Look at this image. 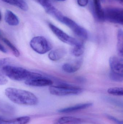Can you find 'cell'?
Listing matches in <instances>:
<instances>
[{
  "label": "cell",
  "mask_w": 123,
  "mask_h": 124,
  "mask_svg": "<svg viewBox=\"0 0 123 124\" xmlns=\"http://www.w3.org/2000/svg\"><path fill=\"white\" fill-rule=\"evenodd\" d=\"M47 13L58 20L60 22H61L64 16L62 13L53 6L45 11Z\"/></svg>",
  "instance_id": "ffe728a7"
},
{
  "label": "cell",
  "mask_w": 123,
  "mask_h": 124,
  "mask_svg": "<svg viewBox=\"0 0 123 124\" xmlns=\"http://www.w3.org/2000/svg\"><path fill=\"white\" fill-rule=\"evenodd\" d=\"M5 94L12 102L18 105L35 106L37 105L39 102L35 95L24 90L8 87L5 90Z\"/></svg>",
  "instance_id": "6da1fadb"
},
{
  "label": "cell",
  "mask_w": 123,
  "mask_h": 124,
  "mask_svg": "<svg viewBox=\"0 0 123 124\" xmlns=\"http://www.w3.org/2000/svg\"><path fill=\"white\" fill-rule=\"evenodd\" d=\"M104 20L115 24L123 25V10L117 8H108L104 9Z\"/></svg>",
  "instance_id": "5b68a950"
},
{
  "label": "cell",
  "mask_w": 123,
  "mask_h": 124,
  "mask_svg": "<svg viewBox=\"0 0 123 124\" xmlns=\"http://www.w3.org/2000/svg\"><path fill=\"white\" fill-rule=\"evenodd\" d=\"M4 19L6 22L11 26H16L19 23V19L18 17L10 10L6 11Z\"/></svg>",
  "instance_id": "5bb4252c"
},
{
  "label": "cell",
  "mask_w": 123,
  "mask_h": 124,
  "mask_svg": "<svg viewBox=\"0 0 123 124\" xmlns=\"http://www.w3.org/2000/svg\"><path fill=\"white\" fill-rule=\"evenodd\" d=\"M8 82V79L6 76L0 70V85H4Z\"/></svg>",
  "instance_id": "4316f807"
},
{
  "label": "cell",
  "mask_w": 123,
  "mask_h": 124,
  "mask_svg": "<svg viewBox=\"0 0 123 124\" xmlns=\"http://www.w3.org/2000/svg\"><path fill=\"white\" fill-rule=\"evenodd\" d=\"M30 46L35 52L39 54H44L52 49L50 42L43 36L34 37L30 41Z\"/></svg>",
  "instance_id": "277c9868"
},
{
  "label": "cell",
  "mask_w": 123,
  "mask_h": 124,
  "mask_svg": "<svg viewBox=\"0 0 123 124\" xmlns=\"http://www.w3.org/2000/svg\"><path fill=\"white\" fill-rule=\"evenodd\" d=\"M2 40L4 43L11 49L13 54L16 57H19L20 56V53L19 50L9 40L6 38H2Z\"/></svg>",
  "instance_id": "7402d4cb"
},
{
  "label": "cell",
  "mask_w": 123,
  "mask_h": 124,
  "mask_svg": "<svg viewBox=\"0 0 123 124\" xmlns=\"http://www.w3.org/2000/svg\"><path fill=\"white\" fill-rule=\"evenodd\" d=\"M77 1L78 4L82 7L86 6L89 3V0H77Z\"/></svg>",
  "instance_id": "f1b7e54d"
},
{
  "label": "cell",
  "mask_w": 123,
  "mask_h": 124,
  "mask_svg": "<svg viewBox=\"0 0 123 124\" xmlns=\"http://www.w3.org/2000/svg\"><path fill=\"white\" fill-rule=\"evenodd\" d=\"M25 84L32 86L45 87L52 85L53 82L49 78L42 76L25 81Z\"/></svg>",
  "instance_id": "ba28073f"
},
{
  "label": "cell",
  "mask_w": 123,
  "mask_h": 124,
  "mask_svg": "<svg viewBox=\"0 0 123 124\" xmlns=\"http://www.w3.org/2000/svg\"><path fill=\"white\" fill-rule=\"evenodd\" d=\"M3 119V118H2V117H1V116H0V123L1 121H2V119Z\"/></svg>",
  "instance_id": "d590c367"
},
{
  "label": "cell",
  "mask_w": 123,
  "mask_h": 124,
  "mask_svg": "<svg viewBox=\"0 0 123 124\" xmlns=\"http://www.w3.org/2000/svg\"><path fill=\"white\" fill-rule=\"evenodd\" d=\"M92 104L91 103H81L77 104L73 106H70L68 108H62L58 110L59 113H75L86 109L92 106Z\"/></svg>",
  "instance_id": "30bf717a"
},
{
  "label": "cell",
  "mask_w": 123,
  "mask_h": 124,
  "mask_svg": "<svg viewBox=\"0 0 123 124\" xmlns=\"http://www.w3.org/2000/svg\"><path fill=\"white\" fill-rule=\"evenodd\" d=\"M0 51L4 53H7V50L4 46L0 44Z\"/></svg>",
  "instance_id": "4dcf8cb0"
},
{
  "label": "cell",
  "mask_w": 123,
  "mask_h": 124,
  "mask_svg": "<svg viewBox=\"0 0 123 124\" xmlns=\"http://www.w3.org/2000/svg\"><path fill=\"white\" fill-rule=\"evenodd\" d=\"M49 90L51 94L64 96L79 94L83 92V89L76 86L62 84L56 86H50Z\"/></svg>",
  "instance_id": "3957f363"
},
{
  "label": "cell",
  "mask_w": 123,
  "mask_h": 124,
  "mask_svg": "<svg viewBox=\"0 0 123 124\" xmlns=\"http://www.w3.org/2000/svg\"><path fill=\"white\" fill-rule=\"evenodd\" d=\"M55 0L57 1H65L66 0Z\"/></svg>",
  "instance_id": "836d02e7"
},
{
  "label": "cell",
  "mask_w": 123,
  "mask_h": 124,
  "mask_svg": "<svg viewBox=\"0 0 123 124\" xmlns=\"http://www.w3.org/2000/svg\"><path fill=\"white\" fill-rule=\"evenodd\" d=\"M106 116L108 119L116 124H123V121L119 120L112 116L107 115H106Z\"/></svg>",
  "instance_id": "484cf974"
},
{
  "label": "cell",
  "mask_w": 123,
  "mask_h": 124,
  "mask_svg": "<svg viewBox=\"0 0 123 124\" xmlns=\"http://www.w3.org/2000/svg\"><path fill=\"white\" fill-rule=\"evenodd\" d=\"M1 18H2V16H1V14L0 12V22L1 20Z\"/></svg>",
  "instance_id": "e575fe53"
},
{
  "label": "cell",
  "mask_w": 123,
  "mask_h": 124,
  "mask_svg": "<svg viewBox=\"0 0 123 124\" xmlns=\"http://www.w3.org/2000/svg\"><path fill=\"white\" fill-rule=\"evenodd\" d=\"M66 54L64 49L60 48L51 51L48 54L49 59L53 61H57L63 58Z\"/></svg>",
  "instance_id": "e0dca14e"
},
{
  "label": "cell",
  "mask_w": 123,
  "mask_h": 124,
  "mask_svg": "<svg viewBox=\"0 0 123 124\" xmlns=\"http://www.w3.org/2000/svg\"><path fill=\"white\" fill-rule=\"evenodd\" d=\"M2 38V33H1V31L0 30V39H1Z\"/></svg>",
  "instance_id": "d6a6232c"
},
{
  "label": "cell",
  "mask_w": 123,
  "mask_h": 124,
  "mask_svg": "<svg viewBox=\"0 0 123 124\" xmlns=\"http://www.w3.org/2000/svg\"><path fill=\"white\" fill-rule=\"evenodd\" d=\"M43 8L45 11L52 6L49 0H36Z\"/></svg>",
  "instance_id": "d4e9b609"
},
{
  "label": "cell",
  "mask_w": 123,
  "mask_h": 124,
  "mask_svg": "<svg viewBox=\"0 0 123 124\" xmlns=\"http://www.w3.org/2000/svg\"><path fill=\"white\" fill-rule=\"evenodd\" d=\"M107 92L110 94L115 96H121L123 95V88L122 87H113L108 89Z\"/></svg>",
  "instance_id": "603a6c76"
},
{
  "label": "cell",
  "mask_w": 123,
  "mask_h": 124,
  "mask_svg": "<svg viewBox=\"0 0 123 124\" xmlns=\"http://www.w3.org/2000/svg\"><path fill=\"white\" fill-rule=\"evenodd\" d=\"M84 51V44L81 43L78 45L74 46L71 51L72 54L76 57H79L81 56Z\"/></svg>",
  "instance_id": "44dd1931"
},
{
  "label": "cell",
  "mask_w": 123,
  "mask_h": 124,
  "mask_svg": "<svg viewBox=\"0 0 123 124\" xmlns=\"http://www.w3.org/2000/svg\"><path fill=\"white\" fill-rule=\"evenodd\" d=\"M48 25L52 32L56 37L63 43L73 46L81 43L76 39L69 35L53 24L50 23H49Z\"/></svg>",
  "instance_id": "52a82bcc"
},
{
  "label": "cell",
  "mask_w": 123,
  "mask_h": 124,
  "mask_svg": "<svg viewBox=\"0 0 123 124\" xmlns=\"http://www.w3.org/2000/svg\"><path fill=\"white\" fill-rule=\"evenodd\" d=\"M30 120V117L28 116H21L9 120L3 119L0 124H27L29 122Z\"/></svg>",
  "instance_id": "2e32d148"
},
{
  "label": "cell",
  "mask_w": 123,
  "mask_h": 124,
  "mask_svg": "<svg viewBox=\"0 0 123 124\" xmlns=\"http://www.w3.org/2000/svg\"><path fill=\"white\" fill-rule=\"evenodd\" d=\"M110 79L114 81L123 82V75L115 73L111 71H110Z\"/></svg>",
  "instance_id": "cb8c5ba5"
},
{
  "label": "cell",
  "mask_w": 123,
  "mask_h": 124,
  "mask_svg": "<svg viewBox=\"0 0 123 124\" xmlns=\"http://www.w3.org/2000/svg\"><path fill=\"white\" fill-rule=\"evenodd\" d=\"M116 0V1H118L121 4H123V0Z\"/></svg>",
  "instance_id": "1f68e13d"
},
{
  "label": "cell",
  "mask_w": 123,
  "mask_h": 124,
  "mask_svg": "<svg viewBox=\"0 0 123 124\" xmlns=\"http://www.w3.org/2000/svg\"><path fill=\"white\" fill-rule=\"evenodd\" d=\"M10 63L2 66L1 71L6 76L12 80L21 81H26L42 76L39 73L30 71L24 68L12 65Z\"/></svg>",
  "instance_id": "7a4b0ae2"
},
{
  "label": "cell",
  "mask_w": 123,
  "mask_h": 124,
  "mask_svg": "<svg viewBox=\"0 0 123 124\" xmlns=\"http://www.w3.org/2000/svg\"><path fill=\"white\" fill-rule=\"evenodd\" d=\"M61 22L68 26L76 35L82 40H85L88 38L87 31L71 19L64 16Z\"/></svg>",
  "instance_id": "8992f818"
},
{
  "label": "cell",
  "mask_w": 123,
  "mask_h": 124,
  "mask_svg": "<svg viewBox=\"0 0 123 124\" xmlns=\"http://www.w3.org/2000/svg\"><path fill=\"white\" fill-rule=\"evenodd\" d=\"M123 31L122 30L120 29L118 31L117 33V50L118 55L121 57L123 56Z\"/></svg>",
  "instance_id": "d6986e66"
},
{
  "label": "cell",
  "mask_w": 123,
  "mask_h": 124,
  "mask_svg": "<svg viewBox=\"0 0 123 124\" xmlns=\"http://www.w3.org/2000/svg\"><path fill=\"white\" fill-rule=\"evenodd\" d=\"M11 62V60L9 59L3 58L0 59V68L2 66L8 64Z\"/></svg>",
  "instance_id": "83f0119b"
},
{
  "label": "cell",
  "mask_w": 123,
  "mask_h": 124,
  "mask_svg": "<svg viewBox=\"0 0 123 124\" xmlns=\"http://www.w3.org/2000/svg\"><path fill=\"white\" fill-rule=\"evenodd\" d=\"M77 81L78 82H84L86 81V79L84 77H77L76 78Z\"/></svg>",
  "instance_id": "f546056e"
},
{
  "label": "cell",
  "mask_w": 123,
  "mask_h": 124,
  "mask_svg": "<svg viewBox=\"0 0 123 124\" xmlns=\"http://www.w3.org/2000/svg\"><path fill=\"white\" fill-rule=\"evenodd\" d=\"M81 60H76L70 62L64 63L63 66V70L66 73H74L79 70L82 65Z\"/></svg>",
  "instance_id": "8fae6325"
},
{
  "label": "cell",
  "mask_w": 123,
  "mask_h": 124,
  "mask_svg": "<svg viewBox=\"0 0 123 124\" xmlns=\"http://www.w3.org/2000/svg\"><path fill=\"white\" fill-rule=\"evenodd\" d=\"M84 122V119L72 116H63L56 119L53 124H81Z\"/></svg>",
  "instance_id": "4fadbf2b"
},
{
  "label": "cell",
  "mask_w": 123,
  "mask_h": 124,
  "mask_svg": "<svg viewBox=\"0 0 123 124\" xmlns=\"http://www.w3.org/2000/svg\"><path fill=\"white\" fill-rule=\"evenodd\" d=\"M4 2L11 5L17 7L24 11H27L28 9V6L24 0H1Z\"/></svg>",
  "instance_id": "ac0fdd59"
},
{
  "label": "cell",
  "mask_w": 123,
  "mask_h": 124,
  "mask_svg": "<svg viewBox=\"0 0 123 124\" xmlns=\"http://www.w3.org/2000/svg\"><path fill=\"white\" fill-rule=\"evenodd\" d=\"M110 71L115 73L123 75V58L116 56H111L109 59Z\"/></svg>",
  "instance_id": "9c48e42d"
},
{
  "label": "cell",
  "mask_w": 123,
  "mask_h": 124,
  "mask_svg": "<svg viewBox=\"0 0 123 124\" xmlns=\"http://www.w3.org/2000/svg\"><path fill=\"white\" fill-rule=\"evenodd\" d=\"M101 0H93V12L97 20L103 22L104 20V9L101 6Z\"/></svg>",
  "instance_id": "7c38bea8"
},
{
  "label": "cell",
  "mask_w": 123,
  "mask_h": 124,
  "mask_svg": "<svg viewBox=\"0 0 123 124\" xmlns=\"http://www.w3.org/2000/svg\"><path fill=\"white\" fill-rule=\"evenodd\" d=\"M0 112L5 115L11 116L15 113V109L9 103L0 100Z\"/></svg>",
  "instance_id": "9a60e30c"
}]
</instances>
